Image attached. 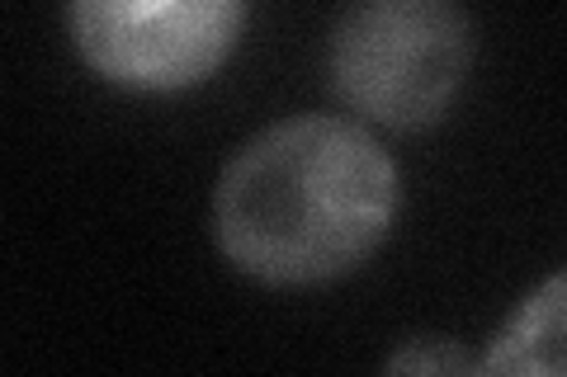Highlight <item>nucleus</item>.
<instances>
[{"mask_svg": "<svg viewBox=\"0 0 567 377\" xmlns=\"http://www.w3.org/2000/svg\"><path fill=\"white\" fill-rule=\"evenodd\" d=\"M402 170L369 123L289 114L265 123L213 185V245L260 289H322L383 250Z\"/></svg>", "mask_w": 567, "mask_h": 377, "instance_id": "1", "label": "nucleus"}, {"mask_svg": "<svg viewBox=\"0 0 567 377\" xmlns=\"http://www.w3.org/2000/svg\"><path fill=\"white\" fill-rule=\"evenodd\" d=\"M473 66L458 0H350L327 39V90L383 133H425L454 109Z\"/></svg>", "mask_w": 567, "mask_h": 377, "instance_id": "2", "label": "nucleus"}, {"mask_svg": "<svg viewBox=\"0 0 567 377\" xmlns=\"http://www.w3.org/2000/svg\"><path fill=\"white\" fill-rule=\"evenodd\" d=\"M66 39L104 85L185 95L241 43L246 0H62Z\"/></svg>", "mask_w": 567, "mask_h": 377, "instance_id": "3", "label": "nucleus"}, {"mask_svg": "<svg viewBox=\"0 0 567 377\" xmlns=\"http://www.w3.org/2000/svg\"><path fill=\"white\" fill-rule=\"evenodd\" d=\"M483 373L558 377L567 373V269L529 289L483 349Z\"/></svg>", "mask_w": 567, "mask_h": 377, "instance_id": "4", "label": "nucleus"}, {"mask_svg": "<svg viewBox=\"0 0 567 377\" xmlns=\"http://www.w3.org/2000/svg\"><path fill=\"white\" fill-rule=\"evenodd\" d=\"M383 368L388 373H483V358H473L458 339L425 335V339H406L398 354H388Z\"/></svg>", "mask_w": 567, "mask_h": 377, "instance_id": "5", "label": "nucleus"}]
</instances>
